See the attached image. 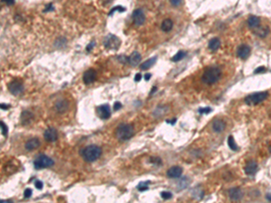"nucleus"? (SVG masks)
<instances>
[{"instance_id": "f257e3e1", "label": "nucleus", "mask_w": 271, "mask_h": 203, "mask_svg": "<svg viewBox=\"0 0 271 203\" xmlns=\"http://www.w3.org/2000/svg\"><path fill=\"white\" fill-rule=\"evenodd\" d=\"M102 153V150L100 146L96 145H89L85 147L82 152H81V156L83 160L87 163H92L98 160Z\"/></svg>"}, {"instance_id": "f03ea898", "label": "nucleus", "mask_w": 271, "mask_h": 203, "mask_svg": "<svg viewBox=\"0 0 271 203\" xmlns=\"http://www.w3.org/2000/svg\"><path fill=\"white\" fill-rule=\"evenodd\" d=\"M221 72L216 66L208 67L202 76V80L208 85H213L220 80Z\"/></svg>"}, {"instance_id": "7ed1b4c3", "label": "nucleus", "mask_w": 271, "mask_h": 203, "mask_svg": "<svg viewBox=\"0 0 271 203\" xmlns=\"http://www.w3.org/2000/svg\"><path fill=\"white\" fill-rule=\"evenodd\" d=\"M134 133H135L134 126L131 124L122 123L116 129V136L119 141L124 142L129 140L134 136Z\"/></svg>"}, {"instance_id": "20e7f679", "label": "nucleus", "mask_w": 271, "mask_h": 203, "mask_svg": "<svg viewBox=\"0 0 271 203\" xmlns=\"http://www.w3.org/2000/svg\"><path fill=\"white\" fill-rule=\"evenodd\" d=\"M120 44H121L120 39L115 35H111V34L108 35L103 41L104 47L107 50H110V51H117L120 46Z\"/></svg>"}, {"instance_id": "39448f33", "label": "nucleus", "mask_w": 271, "mask_h": 203, "mask_svg": "<svg viewBox=\"0 0 271 203\" xmlns=\"http://www.w3.org/2000/svg\"><path fill=\"white\" fill-rule=\"evenodd\" d=\"M53 164H54L53 160L47 155H44V154L38 156L36 159L34 161V166L36 170L49 168V167L52 166Z\"/></svg>"}, {"instance_id": "423d86ee", "label": "nucleus", "mask_w": 271, "mask_h": 203, "mask_svg": "<svg viewBox=\"0 0 271 203\" xmlns=\"http://www.w3.org/2000/svg\"><path fill=\"white\" fill-rule=\"evenodd\" d=\"M268 96V93L267 91L265 92H257V93H253V94L249 95L245 98V103L249 106H253L259 104L260 102L264 101Z\"/></svg>"}, {"instance_id": "0eeeda50", "label": "nucleus", "mask_w": 271, "mask_h": 203, "mask_svg": "<svg viewBox=\"0 0 271 203\" xmlns=\"http://www.w3.org/2000/svg\"><path fill=\"white\" fill-rule=\"evenodd\" d=\"M8 89L11 92V94H13L14 96H18V95L22 94L24 91V84L20 80H13L8 84Z\"/></svg>"}, {"instance_id": "6e6552de", "label": "nucleus", "mask_w": 271, "mask_h": 203, "mask_svg": "<svg viewBox=\"0 0 271 203\" xmlns=\"http://www.w3.org/2000/svg\"><path fill=\"white\" fill-rule=\"evenodd\" d=\"M132 18H133L134 24L136 25H138V26L143 25L146 22V15L141 9L134 10V12L132 14Z\"/></svg>"}, {"instance_id": "1a4fd4ad", "label": "nucleus", "mask_w": 271, "mask_h": 203, "mask_svg": "<svg viewBox=\"0 0 271 203\" xmlns=\"http://www.w3.org/2000/svg\"><path fill=\"white\" fill-rule=\"evenodd\" d=\"M97 114H98L99 117L101 119L110 118V115H111V109H110V105L104 104V105L98 107L97 108Z\"/></svg>"}, {"instance_id": "9d476101", "label": "nucleus", "mask_w": 271, "mask_h": 203, "mask_svg": "<svg viewBox=\"0 0 271 203\" xmlns=\"http://www.w3.org/2000/svg\"><path fill=\"white\" fill-rule=\"evenodd\" d=\"M44 139L49 142V143H52L55 142L58 138V133L55 128L53 127H48L46 130L44 131Z\"/></svg>"}, {"instance_id": "9b49d317", "label": "nucleus", "mask_w": 271, "mask_h": 203, "mask_svg": "<svg viewBox=\"0 0 271 203\" xmlns=\"http://www.w3.org/2000/svg\"><path fill=\"white\" fill-rule=\"evenodd\" d=\"M69 109V102L65 99H59L54 104V109L59 114H63Z\"/></svg>"}, {"instance_id": "f8f14e48", "label": "nucleus", "mask_w": 271, "mask_h": 203, "mask_svg": "<svg viewBox=\"0 0 271 203\" xmlns=\"http://www.w3.org/2000/svg\"><path fill=\"white\" fill-rule=\"evenodd\" d=\"M83 82L86 84V85H89L92 82H94L97 79V72H96L94 69H89L88 71H86L84 74H83Z\"/></svg>"}, {"instance_id": "ddd939ff", "label": "nucleus", "mask_w": 271, "mask_h": 203, "mask_svg": "<svg viewBox=\"0 0 271 203\" xmlns=\"http://www.w3.org/2000/svg\"><path fill=\"white\" fill-rule=\"evenodd\" d=\"M243 196V192L241 190V188L238 187H233V188L229 190V197L231 200L233 201H238L241 200Z\"/></svg>"}, {"instance_id": "4468645a", "label": "nucleus", "mask_w": 271, "mask_h": 203, "mask_svg": "<svg viewBox=\"0 0 271 203\" xmlns=\"http://www.w3.org/2000/svg\"><path fill=\"white\" fill-rule=\"evenodd\" d=\"M183 174V168L180 166H177V165H175V166H172L171 168H169L167 170V176L171 179H176V178H179L181 177V175Z\"/></svg>"}, {"instance_id": "2eb2a0df", "label": "nucleus", "mask_w": 271, "mask_h": 203, "mask_svg": "<svg viewBox=\"0 0 271 203\" xmlns=\"http://www.w3.org/2000/svg\"><path fill=\"white\" fill-rule=\"evenodd\" d=\"M237 54L241 59L246 60L250 54V47L249 45H247V44H242L238 48Z\"/></svg>"}, {"instance_id": "dca6fc26", "label": "nucleus", "mask_w": 271, "mask_h": 203, "mask_svg": "<svg viewBox=\"0 0 271 203\" xmlns=\"http://www.w3.org/2000/svg\"><path fill=\"white\" fill-rule=\"evenodd\" d=\"M40 145H41L40 140H39L38 138L35 137L29 139V140L25 143L24 147H25V149H26L27 151H33V150L37 149V148L40 146Z\"/></svg>"}, {"instance_id": "f3484780", "label": "nucleus", "mask_w": 271, "mask_h": 203, "mask_svg": "<svg viewBox=\"0 0 271 203\" xmlns=\"http://www.w3.org/2000/svg\"><path fill=\"white\" fill-rule=\"evenodd\" d=\"M20 119H21V122H22L24 126L29 125L32 122V120L34 119V114L29 110H24V111H23L22 114H21Z\"/></svg>"}, {"instance_id": "a211bd4d", "label": "nucleus", "mask_w": 271, "mask_h": 203, "mask_svg": "<svg viewBox=\"0 0 271 203\" xmlns=\"http://www.w3.org/2000/svg\"><path fill=\"white\" fill-rule=\"evenodd\" d=\"M140 61H141V54L138 51H134L130 54V56H128V63L133 67L138 65Z\"/></svg>"}, {"instance_id": "6ab92c4d", "label": "nucleus", "mask_w": 271, "mask_h": 203, "mask_svg": "<svg viewBox=\"0 0 271 203\" xmlns=\"http://www.w3.org/2000/svg\"><path fill=\"white\" fill-rule=\"evenodd\" d=\"M257 171V163L254 161L249 162L245 166V173L248 175H254Z\"/></svg>"}, {"instance_id": "aec40b11", "label": "nucleus", "mask_w": 271, "mask_h": 203, "mask_svg": "<svg viewBox=\"0 0 271 203\" xmlns=\"http://www.w3.org/2000/svg\"><path fill=\"white\" fill-rule=\"evenodd\" d=\"M225 127H226V125H225V123H224L222 120L216 119V120L213 121V129L214 132H216V133H221V132L224 131Z\"/></svg>"}, {"instance_id": "412c9836", "label": "nucleus", "mask_w": 271, "mask_h": 203, "mask_svg": "<svg viewBox=\"0 0 271 203\" xmlns=\"http://www.w3.org/2000/svg\"><path fill=\"white\" fill-rule=\"evenodd\" d=\"M269 33V29L268 26H257V28H254V34L258 37L264 38L266 37Z\"/></svg>"}, {"instance_id": "4be33fe9", "label": "nucleus", "mask_w": 271, "mask_h": 203, "mask_svg": "<svg viewBox=\"0 0 271 203\" xmlns=\"http://www.w3.org/2000/svg\"><path fill=\"white\" fill-rule=\"evenodd\" d=\"M155 61H156V57H152V58L147 60L146 61H144V62L141 64V66H140L141 71H147L148 69H150V68L155 63Z\"/></svg>"}, {"instance_id": "5701e85b", "label": "nucleus", "mask_w": 271, "mask_h": 203, "mask_svg": "<svg viewBox=\"0 0 271 203\" xmlns=\"http://www.w3.org/2000/svg\"><path fill=\"white\" fill-rule=\"evenodd\" d=\"M174 26V24H173V21L171 19H165L161 24V29L163 32H165V33H168L170 32L172 28Z\"/></svg>"}, {"instance_id": "b1692460", "label": "nucleus", "mask_w": 271, "mask_h": 203, "mask_svg": "<svg viewBox=\"0 0 271 203\" xmlns=\"http://www.w3.org/2000/svg\"><path fill=\"white\" fill-rule=\"evenodd\" d=\"M248 24H249V27H251V28H257V27L259 26V24H260V19H259V17L255 16V15L250 16L249 19H248Z\"/></svg>"}, {"instance_id": "393cba45", "label": "nucleus", "mask_w": 271, "mask_h": 203, "mask_svg": "<svg viewBox=\"0 0 271 203\" xmlns=\"http://www.w3.org/2000/svg\"><path fill=\"white\" fill-rule=\"evenodd\" d=\"M220 46V41L219 38H213L209 42V48L212 51H217Z\"/></svg>"}, {"instance_id": "a878e982", "label": "nucleus", "mask_w": 271, "mask_h": 203, "mask_svg": "<svg viewBox=\"0 0 271 203\" xmlns=\"http://www.w3.org/2000/svg\"><path fill=\"white\" fill-rule=\"evenodd\" d=\"M228 145L232 151H237L238 150V146L236 145L234 138H233L232 136H230L229 138H228Z\"/></svg>"}, {"instance_id": "bb28decb", "label": "nucleus", "mask_w": 271, "mask_h": 203, "mask_svg": "<svg viewBox=\"0 0 271 203\" xmlns=\"http://www.w3.org/2000/svg\"><path fill=\"white\" fill-rule=\"evenodd\" d=\"M186 55V53H185V51H179L177 53H176V55L172 58V61H181L182 59L184 58V56Z\"/></svg>"}, {"instance_id": "cd10ccee", "label": "nucleus", "mask_w": 271, "mask_h": 203, "mask_svg": "<svg viewBox=\"0 0 271 203\" xmlns=\"http://www.w3.org/2000/svg\"><path fill=\"white\" fill-rule=\"evenodd\" d=\"M149 183H150L149 181H145V182H140L137 188H138V190L139 191H145V190H148V184H149Z\"/></svg>"}, {"instance_id": "c85d7f7f", "label": "nucleus", "mask_w": 271, "mask_h": 203, "mask_svg": "<svg viewBox=\"0 0 271 203\" xmlns=\"http://www.w3.org/2000/svg\"><path fill=\"white\" fill-rule=\"evenodd\" d=\"M0 126H1V132H2V135L4 136H7L8 134V127L7 126V125L4 123L3 121L0 122Z\"/></svg>"}, {"instance_id": "c756f323", "label": "nucleus", "mask_w": 271, "mask_h": 203, "mask_svg": "<svg viewBox=\"0 0 271 203\" xmlns=\"http://www.w3.org/2000/svg\"><path fill=\"white\" fill-rule=\"evenodd\" d=\"M125 10H126V9H125V8H123V7H120V6L118 7V6H117V7H115V8H113V9H111V11H110V14H109V15H113L115 11H118V12H124Z\"/></svg>"}, {"instance_id": "7c9ffc66", "label": "nucleus", "mask_w": 271, "mask_h": 203, "mask_svg": "<svg viewBox=\"0 0 271 203\" xmlns=\"http://www.w3.org/2000/svg\"><path fill=\"white\" fill-rule=\"evenodd\" d=\"M161 197L164 200H169L172 198V193L169 191H163L161 193Z\"/></svg>"}, {"instance_id": "2f4dec72", "label": "nucleus", "mask_w": 271, "mask_h": 203, "mask_svg": "<svg viewBox=\"0 0 271 203\" xmlns=\"http://www.w3.org/2000/svg\"><path fill=\"white\" fill-rule=\"evenodd\" d=\"M212 111V109L211 108H202V109H199V113L200 114H208Z\"/></svg>"}, {"instance_id": "473e14b6", "label": "nucleus", "mask_w": 271, "mask_h": 203, "mask_svg": "<svg viewBox=\"0 0 271 203\" xmlns=\"http://www.w3.org/2000/svg\"><path fill=\"white\" fill-rule=\"evenodd\" d=\"M32 193H33V191H32V190L31 189H26L25 190H24V198H26V199H28V198H30L31 197V195H32Z\"/></svg>"}, {"instance_id": "72a5a7b5", "label": "nucleus", "mask_w": 271, "mask_h": 203, "mask_svg": "<svg viewBox=\"0 0 271 203\" xmlns=\"http://www.w3.org/2000/svg\"><path fill=\"white\" fill-rule=\"evenodd\" d=\"M182 1H183V0H170V3H171V5L174 6V7H178V6L181 5Z\"/></svg>"}, {"instance_id": "f704fd0d", "label": "nucleus", "mask_w": 271, "mask_h": 203, "mask_svg": "<svg viewBox=\"0 0 271 203\" xmlns=\"http://www.w3.org/2000/svg\"><path fill=\"white\" fill-rule=\"evenodd\" d=\"M35 188H37L38 190H42L43 187H44V183L41 181H36L35 182Z\"/></svg>"}, {"instance_id": "c9c22d12", "label": "nucleus", "mask_w": 271, "mask_h": 203, "mask_svg": "<svg viewBox=\"0 0 271 203\" xmlns=\"http://www.w3.org/2000/svg\"><path fill=\"white\" fill-rule=\"evenodd\" d=\"M266 72V68L265 67H258L257 69H256L255 70V73H262V72Z\"/></svg>"}, {"instance_id": "e433bc0d", "label": "nucleus", "mask_w": 271, "mask_h": 203, "mask_svg": "<svg viewBox=\"0 0 271 203\" xmlns=\"http://www.w3.org/2000/svg\"><path fill=\"white\" fill-rule=\"evenodd\" d=\"M121 107H122L121 103H120V102L117 101V102H115V103H114V107H113V109H115V110H118V109H120Z\"/></svg>"}, {"instance_id": "4c0bfd02", "label": "nucleus", "mask_w": 271, "mask_h": 203, "mask_svg": "<svg viewBox=\"0 0 271 203\" xmlns=\"http://www.w3.org/2000/svg\"><path fill=\"white\" fill-rule=\"evenodd\" d=\"M141 79H142V75H141V73H137V74L135 75V78H134L135 81L138 82V81L141 80Z\"/></svg>"}, {"instance_id": "58836bf2", "label": "nucleus", "mask_w": 271, "mask_h": 203, "mask_svg": "<svg viewBox=\"0 0 271 203\" xmlns=\"http://www.w3.org/2000/svg\"><path fill=\"white\" fill-rule=\"evenodd\" d=\"M4 3H6L8 6H13L15 4V0H2Z\"/></svg>"}, {"instance_id": "ea45409f", "label": "nucleus", "mask_w": 271, "mask_h": 203, "mask_svg": "<svg viewBox=\"0 0 271 203\" xmlns=\"http://www.w3.org/2000/svg\"><path fill=\"white\" fill-rule=\"evenodd\" d=\"M52 10H54V8L52 7V5H51V4H49L48 6H46V9L44 10V12H48V11H52Z\"/></svg>"}, {"instance_id": "a19ab883", "label": "nucleus", "mask_w": 271, "mask_h": 203, "mask_svg": "<svg viewBox=\"0 0 271 203\" xmlns=\"http://www.w3.org/2000/svg\"><path fill=\"white\" fill-rule=\"evenodd\" d=\"M94 45H95V44H94V42H92L91 44H89L88 45V46H87L86 50H87V51H90V50H91V49H92V48H93V46H94Z\"/></svg>"}, {"instance_id": "79ce46f5", "label": "nucleus", "mask_w": 271, "mask_h": 203, "mask_svg": "<svg viewBox=\"0 0 271 203\" xmlns=\"http://www.w3.org/2000/svg\"><path fill=\"white\" fill-rule=\"evenodd\" d=\"M8 108H9V106H8V105H6V104H1V109H2L7 110V109H8Z\"/></svg>"}, {"instance_id": "37998d69", "label": "nucleus", "mask_w": 271, "mask_h": 203, "mask_svg": "<svg viewBox=\"0 0 271 203\" xmlns=\"http://www.w3.org/2000/svg\"><path fill=\"white\" fill-rule=\"evenodd\" d=\"M151 78V74H149V73H147L146 75H145V80H149V79Z\"/></svg>"}, {"instance_id": "c03bdc74", "label": "nucleus", "mask_w": 271, "mask_h": 203, "mask_svg": "<svg viewBox=\"0 0 271 203\" xmlns=\"http://www.w3.org/2000/svg\"><path fill=\"white\" fill-rule=\"evenodd\" d=\"M166 122H167V123H169V124H172V125H174V124H175V122H176V118H174L173 120H167Z\"/></svg>"}, {"instance_id": "a18cd8bd", "label": "nucleus", "mask_w": 271, "mask_h": 203, "mask_svg": "<svg viewBox=\"0 0 271 203\" xmlns=\"http://www.w3.org/2000/svg\"><path fill=\"white\" fill-rule=\"evenodd\" d=\"M266 198H267V200H269V201H271V193H268V194H267V196H266Z\"/></svg>"}]
</instances>
